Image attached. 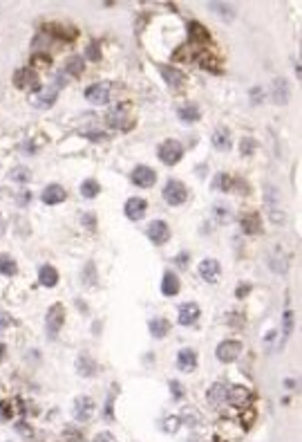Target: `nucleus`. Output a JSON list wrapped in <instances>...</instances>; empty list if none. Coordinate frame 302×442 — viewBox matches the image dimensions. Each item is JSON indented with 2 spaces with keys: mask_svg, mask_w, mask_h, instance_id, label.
<instances>
[{
  "mask_svg": "<svg viewBox=\"0 0 302 442\" xmlns=\"http://www.w3.org/2000/svg\"><path fill=\"white\" fill-rule=\"evenodd\" d=\"M157 155L166 167H175L184 155V146L177 142V139H166V142H162V146L157 149Z\"/></svg>",
  "mask_w": 302,
  "mask_h": 442,
  "instance_id": "1",
  "label": "nucleus"
},
{
  "mask_svg": "<svg viewBox=\"0 0 302 442\" xmlns=\"http://www.w3.org/2000/svg\"><path fill=\"white\" fill-rule=\"evenodd\" d=\"M164 200L168 202L170 207H179L188 200V189L186 184L179 180H168L164 187Z\"/></svg>",
  "mask_w": 302,
  "mask_h": 442,
  "instance_id": "2",
  "label": "nucleus"
},
{
  "mask_svg": "<svg viewBox=\"0 0 302 442\" xmlns=\"http://www.w3.org/2000/svg\"><path fill=\"white\" fill-rule=\"evenodd\" d=\"M242 351H244L242 341H237V339H224L217 348H215V357H217L222 364H231V361H235L239 355H242Z\"/></svg>",
  "mask_w": 302,
  "mask_h": 442,
  "instance_id": "3",
  "label": "nucleus"
},
{
  "mask_svg": "<svg viewBox=\"0 0 302 442\" xmlns=\"http://www.w3.org/2000/svg\"><path fill=\"white\" fill-rule=\"evenodd\" d=\"M112 97V83L110 81H101V83H94L85 90V99H88L92 106H106Z\"/></svg>",
  "mask_w": 302,
  "mask_h": 442,
  "instance_id": "4",
  "label": "nucleus"
},
{
  "mask_svg": "<svg viewBox=\"0 0 302 442\" xmlns=\"http://www.w3.org/2000/svg\"><path fill=\"white\" fill-rule=\"evenodd\" d=\"M58 88H61V83L49 85L45 90L38 88L32 97H29V103H32L34 108H52L54 101H56V97H58Z\"/></svg>",
  "mask_w": 302,
  "mask_h": 442,
  "instance_id": "5",
  "label": "nucleus"
},
{
  "mask_svg": "<svg viewBox=\"0 0 302 442\" xmlns=\"http://www.w3.org/2000/svg\"><path fill=\"white\" fill-rule=\"evenodd\" d=\"M63 321H65V308H63L61 303H54L52 308L47 310V315H45L47 335H49V337H56L58 330L63 328Z\"/></svg>",
  "mask_w": 302,
  "mask_h": 442,
  "instance_id": "6",
  "label": "nucleus"
},
{
  "mask_svg": "<svg viewBox=\"0 0 302 442\" xmlns=\"http://www.w3.org/2000/svg\"><path fill=\"white\" fill-rule=\"evenodd\" d=\"M14 83H16V88H21V90H38L41 88V79L36 75L34 67H23V70H18L14 75Z\"/></svg>",
  "mask_w": 302,
  "mask_h": 442,
  "instance_id": "7",
  "label": "nucleus"
},
{
  "mask_svg": "<svg viewBox=\"0 0 302 442\" xmlns=\"http://www.w3.org/2000/svg\"><path fill=\"white\" fill-rule=\"evenodd\" d=\"M148 238H150L155 245H166L170 241V227L164 220H152L148 225Z\"/></svg>",
  "mask_w": 302,
  "mask_h": 442,
  "instance_id": "8",
  "label": "nucleus"
},
{
  "mask_svg": "<svg viewBox=\"0 0 302 442\" xmlns=\"http://www.w3.org/2000/svg\"><path fill=\"white\" fill-rule=\"evenodd\" d=\"M94 415V400L88 395H81L74 400V417L81 422H88L90 417Z\"/></svg>",
  "mask_w": 302,
  "mask_h": 442,
  "instance_id": "9",
  "label": "nucleus"
},
{
  "mask_svg": "<svg viewBox=\"0 0 302 442\" xmlns=\"http://www.w3.org/2000/svg\"><path fill=\"white\" fill-rule=\"evenodd\" d=\"M132 182L137 184V187H141V189H148V187H152V184L157 182V173L150 167L139 164V167H134V171H132Z\"/></svg>",
  "mask_w": 302,
  "mask_h": 442,
  "instance_id": "10",
  "label": "nucleus"
},
{
  "mask_svg": "<svg viewBox=\"0 0 302 442\" xmlns=\"http://www.w3.org/2000/svg\"><path fill=\"white\" fill-rule=\"evenodd\" d=\"M226 400H229L233 407L242 409V407H246V404H249V400H251V391L246 389V386H242V384L231 386V389H226Z\"/></svg>",
  "mask_w": 302,
  "mask_h": 442,
  "instance_id": "11",
  "label": "nucleus"
},
{
  "mask_svg": "<svg viewBox=\"0 0 302 442\" xmlns=\"http://www.w3.org/2000/svg\"><path fill=\"white\" fill-rule=\"evenodd\" d=\"M106 119H108V126H110V128H121V131L130 128V124H132L130 115H128V106H119V108H114Z\"/></svg>",
  "mask_w": 302,
  "mask_h": 442,
  "instance_id": "12",
  "label": "nucleus"
},
{
  "mask_svg": "<svg viewBox=\"0 0 302 442\" xmlns=\"http://www.w3.org/2000/svg\"><path fill=\"white\" fill-rule=\"evenodd\" d=\"M199 274H202V279H204L206 283H217V279H219V274H222L219 261L204 259V261L199 263Z\"/></svg>",
  "mask_w": 302,
  "mask_h": 442,
  "instance_id": "13",
  "label": "nucleus"
},
{
  "mask_svg": "<svg viewBox=\"0 0 302 442\" xmlns=\"http://www.w3.org/2000/svg\"><path fill=\"white\" fill-rule=\"evenodd\" d=\"M159 72H162V77H164V81L170 85V88H175V90H179V88H184V83H186V75L184 72H179L177 67H168V65H159Z\"/></svg>",
  "mask_w": 302,
  "mask_h": 442,
  "instance_id": "14",
  "label": "nucleus"
},
{
  "mask_svg": "<svg viewBox=\"0 0 302 442\" xmlns=\"http://www.w3.org/2000/svg\"><path fill=\"white\" fill-rule=\"evenodd\" d=\"M199 317H202L199 305L193 303V301H188V303H182L179 305V323L182 325H195Z\"/></svg>",
  "mask_w": 302,
  "mask_h": 442,
  "instance_id": "15",
  "label": "nucleus"
},
{
  "mask_svg": "<svg viewBox=\"0 0 302 442\" xmlns=\"http://www.w3.org/2000/svg\"><path fill=\"white\" fill-rule=\"evenodd\" d=\"M146 209H148V202L144 198H130L126 202V216L137 223V220L146 216Z\"/></svg>",
  "mask_w": 302,
  "mask_h": 442,
  "instance_id": "16",
  "label": "nucleus"
},
{
  "mask_svg": "<svg viewBox=\"0 0 302 442\" xmlns=\"http://www.w3.org/2000/svg\"><path fill=\"white\" fill-rule=\"evenodd\" d=\"M177 366H179V371H184V373H193L197 368V353L193 348H184V351H179V355H177Z\"/></svg>",
  "mask_w": 302,
  "mask_h": 442,
  "instance_id": "17",
  "label": "nucleus"
},
{
  "mask_svg": "<svg viewBox=\"0 0 302 442\" xmlns=\"http://www.w3.org/2000/svg\"><path fill=\"white\" fill-rule=\"evenodd\" d=\"M41 198H43L45 205H58V202H63L67 198V193H65V189L61 187V184H47Z\"/></svg>",
  "mask_w": 302,
  "mask_h": 442,
  "instance_id": "18",
  "label": "nucleus"
},
{
  "mask_svg": "<svg viewBox=\"0 0 302 442\" xmlns=\"http://www.w3.org/2000/svg\"><path fill=\"white\" fill-rule=\"evenodd\" d=\"M242 231H244V234H251V236L260 234V231H262L260 213L251 211V213H246V216H242Z\"/></svg>",
  "mask_w": 302,
  "mask_h": 442,
  "instance_id": "19",
  "label": "nucleus"
},
{
  "mask_svg": "<svg viewBox=\"0 0 302 442\" xmlns=\"http://www.w3.org/2000/svg\"><path fill=\"white\" fill-rule=\"evenodd\" d=\"M289 97H291V90H289V83L287 79H275L273 81V101L280 103V106H285V103H289Z\"/></svg>",
  "mask_w": 302,
  "mask_h": 442,
  "instance_id": "20",
  "label": "nucleus"
},
{
  "mask_svg": "<svg viewBox=\"0 0 302 442\" xmlns=\"http://www.w3.org/2000/svg\"><path fill=\"white\" fill-rule=\"evenodd\" d=\"M188 39H190V43H195V45H204V43L208 41L206 27L202 25V23H197V21H190L188 23Z\"/></svg>",
  "mask_w": 302,
  "mask_h": 442,
  "instance_id": "21",
  "label": "nucleus"
},
{
  "mask_svg": "<svg viewBox=\"0 0 302 442\" xmlns=\"http://www.w3.org/2000/svg\"><path fill=\"white\" fill-rule=\"evenodd\" d=\"M224 400H226V386L222 382H215L206 393V402L211 407H219V404H224Z\"/></svg>",
  "mask_w": 302,
  "mask_h": 442,
  "instance_id": "22",
  "label": "nucleus"
},
{
  "mask_svg": "<svg viewBox=\"0 0 302 442\" xmlns=\"http://www.w3.org/2000/svg\"><path fill=\"white\" fill-rule=\"evenodd\" d=\"M177 115H179V119L184 124H195V121L202 119V110L199 106H195V103H186V106H182L177 110Z\"/></svg>",
  "mask_w": 302,
  "mask_h": 442,
  "instance_id": "23",
  "label": "nucleus"
},
{
  "mask_svg": "<svg viewBox=\"0 0 302 442\" xmlns=\"http://www.w3.org/2000/svg\"><path fill=\"white\" fill-rule=\"evenodd\" d=\"M162 294H164V297H175V294H179V279H177L175 272H166L164 274Z\"/></svg>",
  "mask_w": 302,
  "mask_h": 442,
  "instance_id": "24",
  "label": "nucleus"
},
{
  "mask_svg": "<svg viewBox=\"0 0 302 442\" xmlns=\"http://www.w3.org/2000/svg\"><path fill=\"white\" fill-rule=\"evenodd\" d=\"M76 368H78V375L83 377H92L96 373V361L90 357L88 353H81V357L76 359Z\"/></svg>",
  "mask_w": 302,
  "mask_h": 442,
  "instance_id": "25",
  "label": "nucleus"
},
{
  "mask_svg": "<svg viewBox=\"0 0 302 442\" xmlns=\"http://www.w3.org/2000/svg\"><path fill=\"white\" fill-rule=\"evenodd\" d=\"M211 142H213V146L217 151H229L231 149V133H229V128H217V131L213 133Z\"/></svg>",
  "mask_w": 302,
  "mask_h": 442,
  "instance_id": "26",
  "label": "nucleus"
},
{
  "mask_svg": "<svg viewBox=\"0 0 302 442\" xmlns=\"http://www.w3.org/2000/svg\"><path fill=\"white\" fill-rule=\"evenodd\" d=\"M38 281H41V285H45V287H54V285L58 283V272H56V267L43 265L41 272H38Z\"/></svg>",
  "mask_w": 302,
  "mask_h": 442,
  "instance_id": "27",
  "label": "nucleus"
},
{
  "mask_svg": "<svg viewBox=\"0 0 302 442\" xmlns=\"http://www.w3.org/2000/svg\"><path fill=\"white\" fill-rule=\"evenodd\" d=\"M148 328H150V335H152V337L162 339V337L168 335V330H170V321H168V319H164V317H157V319H152V321L148 323Z\"/></svg>",
  "mask_w": 302,
  "mask_h": 442,
  "instance_id": "28",
  "label": "nucleus"
},
{
  "mask_svg": "<svg viewBox=\"0 0 302 442\" xmlns=\"http://www.w3.org/2000/svg\"><path fill=\"white\" fill-rule=\"evenodd\" d=\"M98 191H101V187H98L96 180H83L81 182V195H83V198L92 200V198H96V195H98Z\"/></svg>",
  "mask_w": 302,
  "mask_h": 442,
  "instance_id": "29",
  "label": "nucleus"
},
{
  "mask_svg": "<svg viewBox=\"0 0 302 442\" xmlns=\"http://www.w3.org/2000/svg\"><path fill=\"white\" fill-rule=\"evenodd\" d=\"M16 263H14V259H9V256H0V274H5V276H14L16 274Z\"/></svg>",
  "mask_w": 302,
  "mask_h": 442,
  "instance_id": "30",
  "label": "nucleus"
},
{
  "mask_svg": "<svg viewBox=\"0 0 302 442\" xmlns=\"http://www.w3.org/2000/svg\"><path fill=\"white\" fill-rule=\"evenodd\" d=\"M264 200H267V207H269V211H273V209H278V200H280V195H278V189H273V187H267V191H264Z\"/></svg>",
  "mask_w": 302,
  "mask_h": 442,
  "instance_id": "31",
  "label": "nucleus"
},
{
  "mask_svg": "<svg viewBox=\"0 0 302 442\" xmlns=\"http://www.w3.org/2000/svg\"><path fill=\"white\" fill-rule=\"evenodd\" d=\"M291 333H293V312L287 310L285 317H282V337H285V339H289V337H291Z\"/></svg>",
  "mask_w": 302,
  "mask_h": 442,
  "instance_id": "32",
  "label": "nucleus"
},
{
  "mask_svg": "<svg viewBox=\"0 0 302 442\" xmlns=\"http://www.w3.org/2000/svg\"><path fill=\"white\" fill-rule=\"evenodd\" d=\"M257 149V142L253 137H242V142H239V153H242V155H253V151Z\"/></svg>",
  "mask_w": 302,
  "mask_h": 442,
  "instance_id": "33",
  "label": "nucleus"
},
{
  "mask_svg": "<svg viewBox=\"0 0 302 442\" xmlns=\"http://www.w3.org/2000/svg\"><path fill=\"white\" fill-rule=\"evenodd\" d=\"M70 75H74V77H78L83 72V59L81 57H72L70 61H67V67H65Z\"/></svg>",
  "mask_w": 302,
  "mask_h": 442,
  "instance_id": "34",
  "label": "nucleus"
},
{
  "mask_svg": "<svg viewBox=\"0 0 302 442\" xmlns=\"http://www.w3.org/2000/svg\"><path fill=\"white\" fill-rule=\"evenodd\" d=\"M81 279H83V283H85V285H94V283H96V272H94V263H88V265H85L83 274H81Z\"/></svg>",
  "mask_w": 302,
  "mask_h": 442,
  "instance_id": "35",
  "label": "nucleus"
},
{
  "mask_svg": "<svg viewBox=\"0 0 302 442\" xmlns=\"http://www.w3.org/2000/svg\"><path fill=\"white\" fill-rule=\"evenodd\" d=\"M11 180H16V182H29V180H32V173H29V169H25V167H16L14 171H11Z\"/></svg>",
  "mask_w": 302,
  "mask_h": 442,
  "instance_id": "36",
  "label": "nucleus"
},
{
  "mask_svg": "<svg viewBox=\"0 0 302 442\" xmlns=\"http://www.w3.org/2000/svg\"><path fill=\"white\" fill-rule=\"evenodd\" d=\"M199 63H202V67H204V70L219 72L217 67H215V65H219V61H217V59H213V57H208V54H202V57H199Z\"/></svg>",
  "mask_w": 302,
  "mask_h": 442,
  "instance_id": "37",
  "label": "nucleus"
},
{
  "mask_svg": "<svg viewBox=\"0 0 302 442\" xmlns=\"http://www.w3.org/2000/svg\"><path fill=\"white\" fill-rule=\"evenodd\" d=\"M49 63H52V61H49L47 54H34L32 57V65L34 67H47Z\"/></svg>",
  "mask_w": 302,
  "mask_h": 442,
  "instance_id": "38",
  "label": "nucleus"
},
{
  "mask_svg": "<svg viewBox=\"0 0 302 442\" xmlns=\"http://www.w3.org/2000/svg\"><path fill=\"white\" fill-rule=\"evenodd\" d=\"M85 54H88L90 61H98V57H101V52H98V45L96 43H92V45H88V50H85Z\"/></svg>",
  "mask_w": 302,
  "mask_h": 442,
  "instance_id": "39",
  "label": "nucleus"
},
{
  "mask_svg": "<svg viewBox=\"0 0 302 442\" xmlns=\"http://www.w3.org/2000/svg\"><path fill=\"white\" fill-rule=\"evenodd\" d=\"M177 429H179V417H168V420H166V431H170V433H175Z\"/></svg>",
  "mask_w": 302,
  "mask_h": 442,
  "instance_id": "40",
  "label": "nucleus"
},
{
  "mask_svg": "<svg viewBox=\"0 0 302 442\" xmlns=\"http://www.w3.org/2000/svg\"><path fill=\"white\" fill-rule=\"evenodd\" d=\"M94 442H119V440H116V438H114V435L110 433V431H101V433H96Z\"/></svg>",
  "mask_w": 302,
  "mask_h": 442,
  "instance_id": "41",
  "label": "nucleus"
},
{
  "mask_svg": "<svg viewBox=\"0 0 302 442\" xmlns=\"http://www.w3.org/2000/svg\"><path fill=\"white\" fill-rule=\"evenodd\" d=\"M170 389H172V395L177 397V400H179V397H184V391H182V384L177 382V379H172L170 382Z\"/></svg>",
  "mask_w": 302,
  "mask_h": 442,
  "instance_id": "42",
  "label": "nucleus"
},
{
  "mask_svg": "<svg viewBox=\"0 0 302 442\" xmlns=\"http://www.w3.org/2000/svg\"><path fill=\"white\" fill-rule=\"evenodd\" d=\"M188 261H190V256L186 254V251H182V254L175 259V263H177L179 267H186V265H188Z\"/></svg>",
  "mask_w": 302,
  "mask_h": 442,
  "instance_id": "43",
  "label": "nucleus"
},
{
  "mask_svg": "<svg viewBox=\"0 0 302 442\" xmlns=\"http://www.w3.org/2000/svg\"><path fill=\"white\" fill-rule=\"evenodd\" d=\"M262 97H264L262 88H253V90H251V99H253V103H260V101H262Z\"/></svg>",
  "mask_w": 302,
  "mask_h": 442,
  "instance_id": "44",
  "label": "nucleus"
},
{
  "mask_svg": "<svg viewBox=\"0 0 302 442\" xmlns=\"http://www.w3.org/2000/svg\"><path fill=\"white\" fill-rule=\"evenodd\" d=\"M249 292H251V285H239L237 290H235V297H237V299H244Z\"/></svg>",
  "mask_w": 302,
  "mask_h": 442,
  "instance_id": "45",
  "label": "nucleus"
},
{
  "mask_svg": "<svg viewBox=\"0 0 302 442\" xmlns=\"http://www.w3.org/2000/svg\"><path fill=\"white\" fill-rule=\"evenodd\" d=\"M65 438L72 442V440H78V438H81V433L74 431V429H67V431H65Z\"/></svg>",
  "mask_w": 302,
  "mask_h": 442,
  "instance_id": "46",
  "label": "nucleus"
},
{
  "mask_svg": "<svg viewBox=\"0 0 302 442\" xmlns=\"http://www.w3.org/2000/svg\"><path fill=\"white\" fill-rule=\"evenodd\" d=\"M0 415H3V417H11V409H9V404H3V409H0Z\"/></svg>",
  "mask_w": 302,
  "mask_h": 442,
  "instance_id": "47",
  "label": "nucleus"
},
{
  "mask_svg": "<svg viewBox=\"0 0 302 442\" xmlns=\"http://www.w3.org/2000/svg\"><path fill=\"white\" fill-rule=\"evenodd\" d=\"M83 223L88 227H94V216H83Z\"/></svg>",
  "mask_w": 302,
  "mask_h": 442,
  "instance_id": "48",
  "label": "nucleus"
},
{
  "mask_svg": "<svg viewBox=\"0 0 302 442\" xmlns=\"http://www.w3.org/2000/svg\"><path fill=\"white\" fill-rule=\"evenodd\" d=\"M3 357H5V346L0 343V359H3Z\"/></svg>",
  "mask_w": 302,
  "mask_h": 442,
  "instance_id": "49",
  "label": "nucleus"
},
{
  "mask_svg": "<svg viewBox=\"0 0 302 442\" xmlns=\"http://www.w3.org/2000/svg\"><path fill=\"white\" fill-rule=\"evenodd\" d=\"M0 234H3V229H0Z\"/></svg>",
  "mask_w": 302,
  "mask_h": 442,
  "instance_id": "50",
  "label": "nucleus"
}]
</instances>
